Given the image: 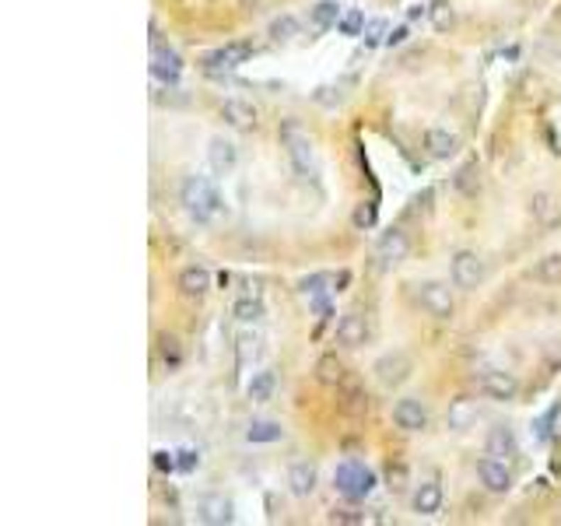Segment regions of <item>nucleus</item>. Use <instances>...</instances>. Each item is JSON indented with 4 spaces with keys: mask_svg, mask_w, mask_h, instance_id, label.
Segmentation results:
<instances>
[{
    "mask_svg": "<svg viewBox=\"0 0 561 526\" xmlns=\"http://www.w3.org/2000/svg\"><path fill=\"white\" fill-rule=\"evenodd\" d=\"M183 207H186V214H190L193 221H200V225H211V221H218L222 214H228L222 193L214 190V182H211L207 175H190V179L183 182Z\"/></svg>",
    "mask_w": 561,
    "mask_h": 526,
    "instance_id": "f257e3e1",
    "label": "nucleus"
},
{
    "mask_svg": "<svg viewBox=\"0 0 561 526\" xmlns=\"http://www.w3.org/2000/svg\"><path fill=\"white\" fill-rule=\"evenodd\" d=\"M280 141H284V148H288V155H291L298 172H312L316 169V148H312V137L302 130V123L288 119L280 126Z\"/></svg>",
    "mask_w": 561,
    "mask_h": 526,
    "instance_id": "f03ea898",
    "label": "nucleus"
},
{
    "mask_svg": "<svg viewBox=\"0 0 561 526\" xmlns=\"http://www.w3.org/2000/svg\"><path fill=\"white\" fill-rule=\"evenodd\" d=\"M334 484L337 491L347 495V498H365L376 488V473L369 467H361V464H340L334 473Z\"/></svg>",
    "mask_w": 561,
    "mask_h": 526,
    "instance_id": "7ed1b4c3",
    "label": "nucleus"
},
{
    "mask_svg": "<svg viewBox=\"0 0 561 526\" xmlns=\"http://www.w3.org/2000/svg\"><path fill=\"white\" fill-rule=\"evenodd\" d=\"M151 77L162 84H179L183 77V57L172 46H165L158 35H151Z\"/></svg>",
    "mask_w": 561,
    "mask_h": 526,
    "instance_id": "20e7f679",
    "label": "nucleus"
},
{
    "mask_svg": "<svg viewBox=\"0 0 561 526\" xmlns=\"http://www.w3.org/2000/svg\"><path fill=\"white\" fill-rule=\"evenodd\" d=\"M477 390L484 393V397H491V400H516V393H519V383H516V376L512 372H505V368H484L481 376H477Z\"/></svg>",
    "mask_w": 561,
    "mask_h": 526,
    "instance_id": "39448f33",
    "label": "nucleus"
},
{
    "mask_svg": "<svg viewBox=\"0 0 561 526\" xmlns=\"http://www.w3.org/2000/svg\"><path fill=\"white\" fill-rule=\"evenodd\" d=\"M484 281V260L477 256V253H470V249H463V253H456L452 256V285L456 288H477Z\"/></svg>",
    "mask_w": 561,
    "mask_h": 526,
    "instance_id": "423d86ee",
    "label": "nucleus"
},
{
    "mask_svg": "<svg viewBox=\"0 0 561 526\" xmlns=\"http://www.w3.org/2000/svg\"><path fill=\"white\" fill-rule=\"evenodd\" d=\"M372 372L383 386H400L403 379H410V358L403 351H386L383 358H376Z\"/></svg>",
    "mask_w": 561,
    "mask_h": 526,
    "instance_id": "0eeeda50",
    "label": "nucleus"
},
{
    "mask_svg": "<svg viewBox=\"0 0 561 526\" xmlns=\"http://www.w3.org/2000/svg\"><path fill=\"white\" fill-rule=\"evenodd\" d=\"M421 305L428 309V316H435V319H449L452 312H456V302H452V292H449V285H439V281H428V285H421Z\"/></svg>",
    "mask_w": 561,
    "mask_h": 526,
    "instance_id": "6e6552de",
    "label": "nucleus"
},
{
    "mask_svg": "<svg viewBox=\"0 0 561 526\" xmlns=\"http://www.w3.org/2000/svg\"><path fill=\"white\" fill-rule=\"evenodd\" d=\"M249 60V46L246 43H228V46H218L204 57V70L207 74H222V70H235L239 63Z\"/></svg>",
    "mask_w": 561,
    "mask_h": 526,
    "instance_id": "1a4fd4ad",
    "label": "nucleus"
},
{
    "mask_svg": "<svg viewBox=\"0 0 561 526\" xmlns=\"http://www.w3.org/2000/svg\"><path fill=\"white\" fill-rule=\"evenodd\" d=\"M393 421H396V428H403V432H425V428H428V407H425L421 400H414V397H403V400L393 407Z\"/></svg>",
    "mask_w": 561,
    "mask_h": 526,
    "instance_id": "9d476101",
    "label": "nucleus"
},
{
    "mask_svg": "<svg viewBox=\"0 0 561 526\" xmlns=\"http://www.w3.org/2000/svg\"><path fill=\"white\" fill-rule=\"evenodd\" d=\"M477 477H481L484 491H491V495H505V491L512 488V470L505 467V460H495V456L481 460V467H477Z\"/></svg>",
    "mask_w": 561,
    "mask_h": 526,
    "instance_id": "9b49d317",
    "label": "nucleus"
},
{
    "mask_svg": "<svg viewBox=\"0 0 561 526\" xmlns=\"http://www.w3.org/2000/svg\"><path fill=\"white\" fill-rule=\"evenodd\" d=\"M407 249H410L407 235L400 232V229H390V232H383L379 246H376V260L383 267H396L400 260H407Z\"/></svg>",
    "mask_w": 561,
    "mask_h": 526,
    "instance_id": "f8f14e48",
    "label": "nucleus"
},
{
    "mask_svg": "<svg viewBox=\"0 0 561 526\" xmlns=\"http://www.w3.org/2000/svg\"><path fill=\"white\" fill-rule=\"evenodd\" d=\"M197 520L200 523H211V526H222V523H232L235 513H232V502L224 495H207L197 502Z\"/></svg>",
    "mask_w": 561,
    "mask_h": 526,
    "instance_id": "ddd939ff",
    "label": "nucleus"
},
{
    "mask_svg": "<svg viewBox=\"0 0 561 526\" xmlns=\"http://www.w3.org/2000/svg\"><path fill=\"white\" fill-rule=\"evenodd\" d=\"M207 162H211L214 175H228L235 165H239V151H235V144H232V141H224V137H211V144H207Z\"/></svg>",
    "mask_w": 561,
    "mask_h": 526,
    "instance_id": "4468645a",
    "label": "nucleus"
},
{
    "mask_svg": "<svg viewBox=\"0 0 561 526\" xmlns=\"http://www.w3.org/2000/svg\"><path fill=\"white\" fill-rule=\"evenodd\" d=\"M365 337H369V327L358 312H347V316L337 319V344L340 348H361Z\"/></svg>",
    "mask_w": 561,
    "mask_h": 526,
    "instance_id": "2eb2a0df",
    "label": "nucleus"
},
{
    "mask_svg": "<svg viewBox=\"0 0 561 526\" xmlns=\"http://www.w3.org/2000/svg\"><path fill=\"white\" fill-rule=\"evenodd\" d=\"M179 292L186 295V298H204V295L211 292V270H207L204 263L186 267V270L179 274Z\"/></svg>",
    "mask_w": 561,
    "mask_h": 526,
    "instance_id": "dca6fc26",
    "label": "nucleus"
},
{
    "mask_svg": "<svg viewBox=\"0 0 561 526\" xmlns=\"http://www.w3.org/2000/svg\"><path fill=\"white\" fill-rule=\"evenodd\" d=\"M222 119L235 130H253L256 126V109L242 99H224L222 102Z\"/></svg>",
    "mask_w": 561,
    "mask_h": 526,
    "instance_id": "f3484780",
    "label": "nucleus"
},
{
    "mask_svg": "<svg viewBox=\"0 0 561 526\" xmlns=\"http://www.w3.org/2000/svg\"><path fill=\"white\" fill-rule=\"evenodd\" d=\"M288 488H291V495L309 498V495L316 491V467L305 464V460L291 464V467H288Z\"/></svg>",
    "mask_w": 561,
    "mask_h": 526,
    "instance_id": "a211bd4d",
    "label": "nucleus"
},
{
    "mask_svg": "<svg viewBox=\"0 0 561 526\" xmlns=\"http://www.w3.org/2000/svg\"><path fill=\"white\" fill-rule=\"evenodd\" d=\"M428 155L432 158H439V162H449L456 151H459V137L452 133V130H442V126H435V130H428Z\"/></svg>",
    "mask_w": 561,
    "mask_h": 526,
    "instance_id": "6ab92c4d",
    "label": "nucleus"
},
{
    "mask_svg": "<svg viewBox=\"0 0 561 526\" xmlns=\"http://www.w3.org/2000/svg\"><path fill=\"white\" fill-rule=\"evenodd\" d=\"M442 509V484L439 481H425V484H418V491H414V513H421V516H435Z\"/></svg>",
    "mask_w": 561,
    "mask_h": 526,
    "instance_id": "aec40b11",
    "label": "nucleus"
},
{
    "mask_svg": "<svg viewBox=\"0 0 561 526\" xmlns=\"http://www.w3.org/2000/svg\"><path fill=\"white\" fill-rule=\"evenodd\" d=\"M477 421V404L470 400V397H459V400H452L446 410V424L452 432H467L470 424Z\"/></svg>",
    "mask_w": 561,
    "mask_h": 526,
    "instance_id": "412c9836",
    "label": "nucleus"
},
{
    "mask_svg": "<svg viewBox=\"0 0 561 526\" xmlns=\"http://www.w3.org/2000/svg\"><path fill=\"white\" fill-rule=\"evenodd\" d=\"M488 456H495V460H508V456H516V432L512 428H491L488 432Z\"/></svg>",
    "mask_w": 561,
    "mask_h": 526,
    "instance_id": "4be33fe9",
    "label": "nucleus"
},
{
    "mask_svg": "<svg viewBox=\"0 0 561 526\" xmlns=\"http://www.w3.org/2000/svg\"><path fill=\"white\" fill-rule=\"evenodd\" d=\"M274 386H278V379H274V372H253V379L246 383V397L253 400V404H267L271 397H274Z\"/></svg>",
    "mask_w": 561,
    "mask_h": 526,
    "instance_id": "5701e85b",
    "label": "nucleus"
},
{
    "mask_svg": "<svg viewBox=\"0 0 561 526\" xmlns=\"http://www.w3.org/2000/svg\"><path fill=\"white\" fill-rule=\"evenodd\" d=\"M316 379L327 383V386H340V383L347 379V368H344V361H340L337 354H323V358L316 361Z\"/></svg>",
    "mask_w": 561,
    "mask_h": 526,
    "instance_id": "b1692460",
    "label": "nucleus"
},
{
    "mask_svg": "<svg viewBox=\"0 0 561 526\" xmlns=\"http://www.w3.org/2000/svg\"><path fill=\"white\" fill-rule=\"evenodd\" d=\"M260 344H263V337L260 334H239V341H235V361L246 368V365H253L256 358H260Z\"/></svg>",
    "mask_w": 561,
    "mask_h": 526,
    "instance_id": "393cba45",
    "label": "nucleus"
},
{
    "mask_svg": "<svg viewBox=\"0 0 561 526\" xmlns=\"http://www.w3.org/2000/svg\"><path fill=\"white\" fill-rule=\"evenodd\" d=\"M232 312H235V319H239V323H260V319H263V298H260L256 292L246 295V298H239V302H235V309H232Z\"/></svg>",
    "mask_w": 561,
    "mask_h": 526,
    "instance_id": "a878e982",
    "label": "nucleus"
},
{
    "mask_svg": "<svg viewBox=\"0 0 561 526\" xmlns=\"http://www.w3.org/2000/svg\"><path fill=\"white\" fill-rule=\"evenodd\" d=\"M309 21H312V28H330V25H337L340 21V4L337 0H320L312 11H309Z\"/></svg>",
    "mask_w": 561,
    "mask_h": 526,
    "instance_id": "bb28decb",
    "label": "nucleus"
},
{
    "mask_svg": "<svg viewBox=\"0 0 561 526\" xmlns=\"http://www.w3.org/2000/svg\"><path fill=\"white\" fill-rule=\"evenodd\" d=\"M530 211H533V218H537L540 225H555V218H558V200H555L551 193H533Z\"/></svg>",
    "mask_w": 561,
    "mask_h": 526,
    "instance_id": "cd10ccee",
    "label": "nucleus"
},
{
    "mask_svg": "<svg viewBox=\"0 0 561 526\" xmlns=\"http://www.w3.org/2000/svg\"><path fill=\"white\" fill-rule=\"evenodd\" d=\"M330 285H334V278H330V274H309V278H302V281H298V295H305V298L312 302V298H323L327 292H334Z\"/></svg>",
    "mask_w": 561,
    "mask_h": 526,
    "instance_id": "c85d7f7f",
    "label": "nucleus"
},
{
    "mask_svg": "<svg viewBox=\"0 0 561 526\" xmlns=\"http://www.w3.org/2000/svg\"><path fill=\"white\" fill-rule=\"evenodd\" d=\"M246 439L249 442H278V439H284V428L278 421H253L246 428Z\"/></svg>",
    "mask_w": 561,
    "mask_h": 526,
    "instance_id": "c756f323",
    "label": "nucleus"
},
{
    "mask_svg": "<svg viewBox=\"0 0 561 526\" xmlns=\"http://www.w3.org/2000/svg\"><path fill=\"white\" fill-rule=\"evenodd\" d=\"M537 281L540 285H558L561 281V253H548L544 260H537Z\"/></svg>",
    "mask_w": 561,
    "mask_h": 526,
    "instance_id": "7c9ffc66",
    "label": "nucleus"
},
{
    "mask_svg": "<svg viewBox=\"0 0 561 526\" xmlns=\"http://www.w3.org/2000/svg\"><path fill=\"white\" fill-rule=\"evenodd\" d=\"M558 414H561V404H555V407L544 410V414L533 421V428H530V432H533V439H537V442H548V439H551V432H555L551 424L558 421Z\"/></svg>",
    "mask_w": 561,
    "mask_h": 526,
    "instance_id": "2f4dec72",
    "label": "nucleus"
},
{
    "mask_svg": "<svg viewBox=\"0 0 561 526\" xmlns=\"http://www.w3.org/2000/svg\"><path fill=\"white\" fill-rule=\"evenodd\" d=\"M428 18H432V25H435L439 32H446L449 25L456 21V14H452V4H449V0H435V4L428 7Z\"/></svg>",
    "mask_w": 561,
    "mask_h": 526,
    "instance_id": "473e14b6",
    "label": "nucleus"
},
{
    "mask_svg": "<svg viewBox=\"0 0 561 526\" xmlns=\"http://www.w3.org/2000/svg\"><path fill=\"white\" fill-rule=\"evenodd\" d=\"M298 35V21L291 18V14H284V18H274V25H271V39H278V43H288V39H295Z\"/></svg>",
    "mask_w": 561,
    "mask_h": 526,
    "instance_id": "72a5a7b5",
    "label": "nucleus"
},
{
    "mask_svg": "<svg viewBox=\"0 0 561 526\" xmlns=\"http://www.w3.org/2000/svg\"><path fill=\"white\" fill-rule=\"evenodd\" d=\"M407 484H410L407 467H403V464H390V467H386V488L396 491V495H403V491H407Z\"/></svg>",
    "mask_w": 561,
    "mask_h": 526,
    "instance_id": "f704fd0d",
    "label": "nucleus"
},
{
    "mask_svg": "<svg viewBox=\"0 0 561 526\" xmlns=\"http://www.w3.org/2000/svg\"><path fill=\"white\" fill-rule=\"evenodd\" d=\"M337 28H340L344 35H361V32H365V14H361V11H347V14H340Z\"/></svg>",
    "mask_w": 561,
    "mask_h": 526,
    "instance_id": "c9c22d12",
    "label": "nucleus"
},
{
    "mask_svg": "<svg viewBox=\"0 0 561 526\" xmlns=\"http://www.w3.org/2000/svg\"><path fill=\"white\" fill-rule=\"evenodd\" d=\"M372 225H376V204H372V200H361V204L354 207V229L365 232V229H372Z\"/></svg>",
    "mask_w": 561,
    "mask_h": 526,
    "instance_id": "e433bc0d",
    "label": "nucleus"
},
{
    "mask_svg": "<svg viewBox=\"0 0 561 526\" xmlns=\"http://www.w3.org/2000/svg\"><path fill=\"white\" fill-rule=\"evenodd\" d=\"M162 358H165V365H172V368L183 361V348H179V341H175V337H168V334L162 337Z\"/></svg>",
    "mask_w": 561,
    "mask_h": 526,
    "instance_id": "4c0bfd02",
    "label": "nucleus"
},
{
    "mask_svg": "<svg viewBox=\"0 0 561 526\" xmlns=\"http://www.w3.org/2000/svg\"><path fill=\"white\" fill-rule=\"evenodd\" d=\"M383 32H386V21H383V18H376V21H369V25H365V32H361V35H365V46H376V43H386V39H383Z\"/></svg>",
    "mask_w": 561,
    "mask_h": 526,
    "instance_id": "58836bf2",
    "label": "nucleus"
},
{
    "mask_svg": "<svg viewBox=\"0 0 561 526\" xmlns=\"http://www.w3.org/2000/svg\"><path fill=\"white\" fill-rule=\"evenodd\" d=\"M179 453H165V449H158L155 453V467L165 470V473H172V470H179V460H175Z\"/></svg>",
    "mask_w": 561,
    "mask_h": 526,
    "instance_id": "ea45409f",
    "label": "nucleus"
},
{
    "mask_svg": "<svg viewBox=\"0 0 561 526\" xmlns=\"http://www.w3.org/2000/svg\"><path fill=\"white\" fill-rule=\"evenodd\" d=\"M474 172H477L474 165L459 169V175H456V186H459V190H467V193H474V190H477V186H474Z\"/></svg>",
    "mask_w": 561,
    "mask_h": 526,
    "instance_id": "a19ab883",
    "label": "nucleus"
},
{
    "mask_svg": "<svg viewBox=\"0 0 561 526\" xmlns=\"http://www.w3.org/2000/svg\"><path fill=\"white\" fill-rule=\"evenodd\" d=\"M197 464H200V456H197L193 449H183V453H179V470H183V473L197 470Z\"/></svg>",
    "mask_w": 561,
    "mask_h": 526,
    "instance_id": "79ce46f5",
    "label": "nucleus"
},
{
    "mask_svg": "<svg viewBox=\"0 0 561 526\" xmlns=\"http://www.w3.org/2000/svg\"><path fill=\"white\" fill-rule=\"evenodd\" d=\"M407 35H410V28H407V25L393 28L390 35H386V46H403V43H407Z\"/></svg>",
    "mask_w": 561,
    "mask_h": 526,
    "instance_id": "37998d69",
    "label": "nucleus"
},
{
    "mask_svg": "<svg viewBox=\"0 0 561 526\" xmlns=\"http://www.w3.org/2000/svg\"><path fill=\"white\" fill-rule=\"evenodd\" d=\"M425 14H428L425 4H414V7H410V18H425Z\"/></svg>",
    "mask_w": 561,
    "mask_h": 526,
    "instance_id": "c03bdc74",
    "label": "nucleus"
}]
</instances>
